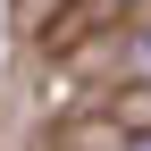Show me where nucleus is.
I'll list each match as a JSON object with an SVG mask.
<instances>
[{
    "label": "nucleus",
    "mask_w": 151,
    "mask_h": 151,
    "mask_svg": "<svg viewBox=\"0 0 151 151\" xmlns=\"http://www.w3.org/2000/svg\"><path fill=\"white\" fill-rule=\"evenodd\" d=\"M126 151H151V134H134V143H126Z\"/></svg>",
    "instance_id": "obj_1"
}]
</instances>
